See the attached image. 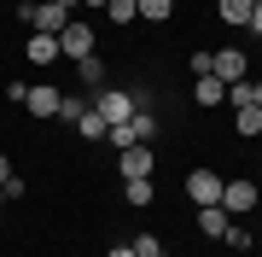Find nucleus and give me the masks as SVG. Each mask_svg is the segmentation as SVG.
<instances>
[{"mask_svg": "<svg viewBox=\"0 0 262 257\" xmlns=\"http://www.w3.org/2000/svg\"><path fill=\"white\" fill-rule=\"evenodd\" d=\"M94 111L105 117V129H117V123L134 117V94H122V88H99V94H94Z\"/></svg>", "mask_w": 262, "mask_h": 257, "instance_id": "nucleus-3", "label": "nucleus"}, {"mask_svg": "<svg viewBox=\"0 0 262 257\" xmlns=\"http://www.w3.org/2000/svg\"><path fill=\"white\" fill-rule=\"evenodd\" d=\"M76 6H88V12H105V6H111V0H76Z\"/></svg>", "mask_w": 262, "mask_h": 257, "instance_id": "nucleus-25", "label": "nucleus"}, {"mask_svg": "<svg viewBox=\"0 0 262 257\" xmlns=\"http://www.w3.org/2000/svg\"><path fill=\"white\" fill-rule=\"evenodd\" d=\"M76 134H82V141H105V117L94 111V105H88V111L76 117Z\"/></svg>", "mask_w": 262, "mask_h": 257, "instance_id": "nucleus-14", "label": "nucleus"}, {"mask_svg": "<svg viewBox=\"0 0 262 257\" xmlns=\"http://www.w3.org/2000/svg\"><path fill=\"white\" fill-rule=\"evenodd\" d=\"M76 70H82V82L99 94V82H105V65H99V58H94V53H88V58H76Z\"/></svg>", "mask_w": 262, "mask_h": 257, "instance_id": "nucleus-18", "label": "nucleus"}, {"mask_svg": "<svg viewBox=\"0 0 262 257\" xmlns=\"http://www.w3.org/2000/svg\"><path fill=\"white\" fill-rule=\"evenodd\" d=\"M256 205H262V187H256V181H245V175L222 181V210H227V216H245V210H256Z\"/></svg>", "mask_w": 262, "mask_h": 257, "instance_id": "nucleus-2", "label": "nucleus"}, {"mask_svg": "<svg viewBox=\"0 0 262 257\" xmlns=\"http://www.w3.org/2000/svg\"><path fill=\"white\" fill-rule=\"evenodd\" d=\"M53 6H64V12H76V0H53Z\"/></svg>", "mask_w": 262, "mask_h": 257, "instance_id": "nucleus-29", "label": "nucleus"}, {"mask_svg": "<svg viewBox=\"0 0 262 257\" xmlns=\"http://www.w3.org/2000/svg\"><path fill=\"white\" fill-rule=\"evenodd\" d=\"M0 205H6V187H0Z\"/></svg>", "mask_w": 262, "mask_h": 257, "instance_id": "nucleus-30", "label": "nucleus"}, {"mask_svg": "<svg viewBox=\"0 0 262 257\" xmlns=\"http://www.w3.org/2000/svg\"><path fill=\"white\" fill-rule=\"evenodd\" d=\"M134 257H163V240L158 234H140V240H134Z\"/></svg>", "mask_w": 262, "mask_h": 257, "instance_id": "nucleus-19", "label": "nucleus"}, {"mask_svg": "<svg viewBox=\"0 0 262 257\" xmlns=\"http://www.w3.org/2000/svg\"><path fill=\"white\" fill-rule=\"evenodd\" d=\"M58 100H64V94H58L53 82H35V88H29V94H24V105H29V111H35V117H58Z\"/></svg>", "mask_w": 262, "mask_h": 257, "instance_id": "nucleus-8", "label": "nucleus"}, {"mask_svg": "<svg viewBox=\"0 0 262 257\" xmlns=\"http://www.w3.org/2000/svg\"><path fill=\"white\" fill-rule=\"evenodd\" d=\"M105 257H134V246H111V251H105Z\"/></svg>", "mask_w": 262, "mask_h": 257, "instance_id": "nucleus-26", "label": "nucleus"}, {"mask_svg": "<svg viewBox=\"0 0 262 257\" xmlns=\"http://www.w3.org/2000/svg\"><path fill=\"white\" fill-rule=\"evenodd\" d=\"M222 240H227L233 251H251V234H245V228H233V222H227V234H222Z\"/></svg>", "mask_w": 262, "mask_h": 257, "instance_id": "nucleus-21", "label": "nucleus"}, {"mask_svg": "<svg viewBox=\"0 0 262 257\" xmlns=\"http://www.w3.org/2000/svg\"><path fill=\"white\" fill-rule=\"evenodd\" d=\"M192 100L204 105V111H215V105L227 100V82H222V76H198V82H192Z\"/></svg>", "mask_w": 262, "mask_h": 257, "instance_id": "nucleus-10", "label": "nucleus"}, {"mask_svg": "<svg viewBox=\"0 0 262 257\" xmlns=\"http://www.w3.org/2000/svg\"><path fill=\"white\" fill-rule=\"evenodd\" d=\"M151 164H158V158H151V141L122 146V152H117V175H122V181H128V175H151Z\"/></svg>", "mask_w": 262, "mask_h": 257, "instance_id": "nucleus-6", "label": "nucleus"}, {"mask_svg": "<svg viewBox=\"0 0 262 257\" xmlns=\"http://www.w3.org/2000/svg\"><path fill=\"white\" fill-rule=\"evenodd\" d=\"M251 6H256V0H215L222 24H233V29H245V24H251Z\"/></svg>", "mask_w": 262, "mask_h": 257, "instance_id": "nucleus-13", "label": "nucleus"}, {"mask_svg": "<svg viewBox=\"0 0 262 257\" xmlns=\"http://www.w3.org/2000/svg\"><path fill=\"white\" fill-rule=\"evenodd\" d=\"M6 175H12V158H6V152H0V181H6Z\"/></svg>", "mask_w": 262, "mask_h": 257, "instance_id": "nucleus-27", "label": "nucleus"}, {"mask_svg": "<svg viewBox=\"0 0 262 257\" xmlns=\"http://www.w3.org/2000/svg\"><path fill=\"white\" fill-rule=\"evenodd\" d=\"M82 111H88V100H58V117H64V123H76Z\"/></svg>", "mask_w": 262, "mask_h": 257, "instance_id": "nucleus-20", "label": "nucleus"}, {"mask_svg": "<svg viewBox=\"0 0 262 257\" xmlns=\"http://www.w3.org/2000/svg\"><path fill=\"white\" fill-rule=\"evenodd\" d=\"M210 65H215V53L198 47V53H192V76H210Z\"/></svg>", "mask_w": 262, "mask_h": 257, "instance_id": "nucleus-23", "label": "nucleus"}, {"mask_svg": "<svg viewBox=\"0 0 262 257\" xmlns=\"http://www.w3.org/2000/svg\"><path fill=\"white\" fill-rule=\"evenodd\" d=\"M58 47H64V58H88L94 53V29H88L82 18H70L64 29H58Z\"/></svg>", "mask_w": 262, "mask_h": 257, "instance_id": "nucleus-5", "label": "nucleus"}, {"mask_svg": "<svg viewBox=\"0 0 262 257\" xmlns=\"http://www.w3.org/2000/svg\"><path fill=\"white\" fill-rule=\"evenodd\" d=\"M245 29H251V35H262V0L251 6V24H245Z\"/></svg>", "mask_w": 262, "mask_h": 257, "instance_id": "nucleus-24", "label": "nucleus"}, {"mask_svg": "<svg viewBox=\"0 0 262 257\" xmlns=\"http://www.w3.org/2000/svg\"><path fill=\"white\" fill-rule=\"evenodd\" d=\"M151 134H158V117H151V111H134L128 123H117V129H105V141H111L117 152H122V146H140V141H151Z\"/></svg>", "mask_w": 262, "mask_h": 257, "instance_id": "nucleus-1", "label": "nucleus"}, {"mask_svg": "<svg viewBox=\"0 0 262 257\" xmlns=\"http://www.w3.org/2000/svg\"><path fill=\"white\" fill-rule=\"evenodd\" d=\"M245 70H251V65H245V53H239V47H222V53H215V65H210V76H222V82H245Z\"/></svg>", "mask_w": 262, "mask_h": 257, "instance_id": "nucleus-7", "label": "nucleus"}, {"mask_svg": "<svg viewBox=\"0 0 262 257\" xmlns=\"http://www.w3.org/2000/svg\"><path fill=\"white\" fill-rule=\"evenodd\" d=\"M192 222H198V228H204L210 240H222V234H227V222H233V216H227V210H222V205H204V210H198V216H192Z\"/></svg>", "mask_w": 262, "mask_h": 257, "instance_id": "nucleus-12", "label": "nucleus"}, {"mask_svg": "<svg viewBox=\"0 0 262 257\" xmlns=\"http://www.w3.org/2000/svg\"><path fill=\"white\" fill-rule=\"evenodd\" d=\"M105 18H111V24H134V18H140V0H111Z\"/></svg>", "mask_w": 262, "mask_h": 257, "instance_id": "nucleus-17", "label": "nucleus"}, {"mask_svg": "<svg viewBox=\"0 0 262 257\" xmlns=\"http://www.w3.org/2000/svg\"><path fill=\"white\" fill-rule=\"evenodd\" d=\"M233 129L251 141V134H262V105H239V117H233Z\"/></svg>", "mask_w": 262, "mask_h": 257, "instance_id": "nucleus-15", "label": "nucleus"}, {"mask_svg": "<svg viewBox=\"0 0 262 257\" xmlns=\"http://www.w3.org/2000/svg\"><path fill=\"white\" fill-rule=\"evenodd\" d=\"M122 199H128L134 210H146L151 199H158V187H151V175H128V181H122Z\"/></svg>", "mask_w": 262, "mask_h": 257, "instance_id": "nucleus-11", "label": "nucleus"}, {"mask_svg": "<svg viewBox=\"0 0 262 257\" xmlns=\"http://www.w3.org/2000/svg\"><path fill=\"white\" fill-rule=\"evenodd\" d=\"M251 105H262V82H251Z\"/></svg>", "mask_w": 262, "mask_h": 257, "instance_id": "nucleus-28", "label": "nucleus"}, {"mask_svg": "<svg viewBox=\"0 0 262 257\" xmlns=\"http://www.w3.org/2000/svg\"><path fill=\"white\" fill-rule=\"evenodd\" d=\"M29 65H58V58H64V47H58V35H29Z\"/></svg>", "mask_w": 262, "mask_h": 257, "instance_id": "nucleus-9", "label": "nucleus"}, {"mask_svg": "<svg viewBox=\"0 0 262 257\" xmlns=\"http://www.w3.org/2000/svg\"><path fill=\"white\" fill-rule=\"evenodd\" d=\"M187 199L198 210H204V205H222V175H215V170H192L187 175Z\"/></svg>", "mask_w": 262, "mask_h": 257, "instance_id": "nucleus-4", "label": "nucleus"}, {"mask_svg": "<svg viewBox=\"0 0 262 257\" xmlns=\"http://www.w3.org/2000/svg\"><path fill=\"white\" fill-rule=\"evenodd\" d=\"M140 18L146 24H169L175 18V0H140Z\"/></svg>", "mask_w": 262, "mask_h": 257, "instance_id": "nucleus-16", "label": "nucleus"}, {"mask_svg": "<svg viewBox=\"0 0 262 257\" xmlns=\"http://www.w3.org/2000/svg\"><path fill=\"white\" fill-rule=\"evenodd\" d=\"M227 100H233V111H239V105H251V82H227Z\"/></svg>", "mask_w": 262, "mask_h": 257, "instance_id": "nucleus-22", "label": "nucleus"}]
</instances>
